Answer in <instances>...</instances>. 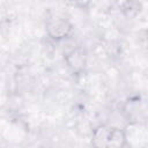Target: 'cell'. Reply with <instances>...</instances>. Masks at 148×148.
<instances>
[{
	"mask_svg": "<svg viewBox=\"0 0 148 148\" xmlns=\"http://www.w3.org/2000/svg\"><path fill=\"white\" fill-rule=\"evenodd\" d=\"M126 145L125 132L117 127H109L106 136V148H119Z\"/></svg>",
	"mask_w": 148,
	"mask_h": 148,
	"instance_id": "3",
	"label": "cell"
},
{
	"mask_svg": "<svg viewBox=\"0 0 148 148\" xmlns=\"http://www.w3.org/2000/svg\"><path fill=\"white\" fill-rule=\"evenodd\" d=\"M109 127L106 126H98L92 132V145L95 147L106 148V136H108Z\"/></svg>",
	"mask_w": 148,
	"mask_h": 148,
	"instance_id": "4",
	"label": "cell"
},
{
	"mask_svg": "<svg viewBox=\"0 0 148 148\" xmlns=\"http://www.w3.org/2000/svg\"><path fill=\"white\" fill-rule=\"evenodd\" d=\"M121 8L128 17H132L140 12V3H138L136 0H125L121 5Z\"/></svg>",
	"mask_w": 148,
	"mask_h": 148,
	"instance_id": "5",
	"label": "cell"
},
{
	"mask_svg": "<svg viewBox=\"0 0 148 148\" xmlns=\"http://www.w3.org/2000/svg\"><path fill=\"white\" fill-rule=\"evenodd\" d=\"M67 66L72 69V72L77 73L83 71L87 64V53L82 47H76L72 50L69 53H67L65 58Z\"/></svg>",
	"mask_w": 148,
	"mask_h": 148,
	"instance_id": "2",
	"label": "cell"
},
{
	"mask_svg": "<svg viewBox=\"0 0 148 148\" xmlns=\"http://www.w3.org/2000/svg\"><path fill=\"white\" fill-rule=\"evenodd\" d=\"M75 6H77V7H80V8H86L88 5H89V2H90V0H71Z\"/></svg>",
	"mask_w": 148,
	"mask_h": 148,
	"instance_id": "6",
	"label": "cell"
},
{
	"mask_svg": "<svg viewBox=\"0 0 148 148\" xmlns=\"http://www.w3.org/2000/svg\"><path fill=\"white\" fill-rule=\"evenodd\" d=\"M72 24L66 18H51L46 24L47 35L54 39H62L72 32Z\"/></svg>",
	"mask_w": 148,
	"mask_h": 148,
	"instance_id": "1",
	"label": "cell"
}]
</instances>
